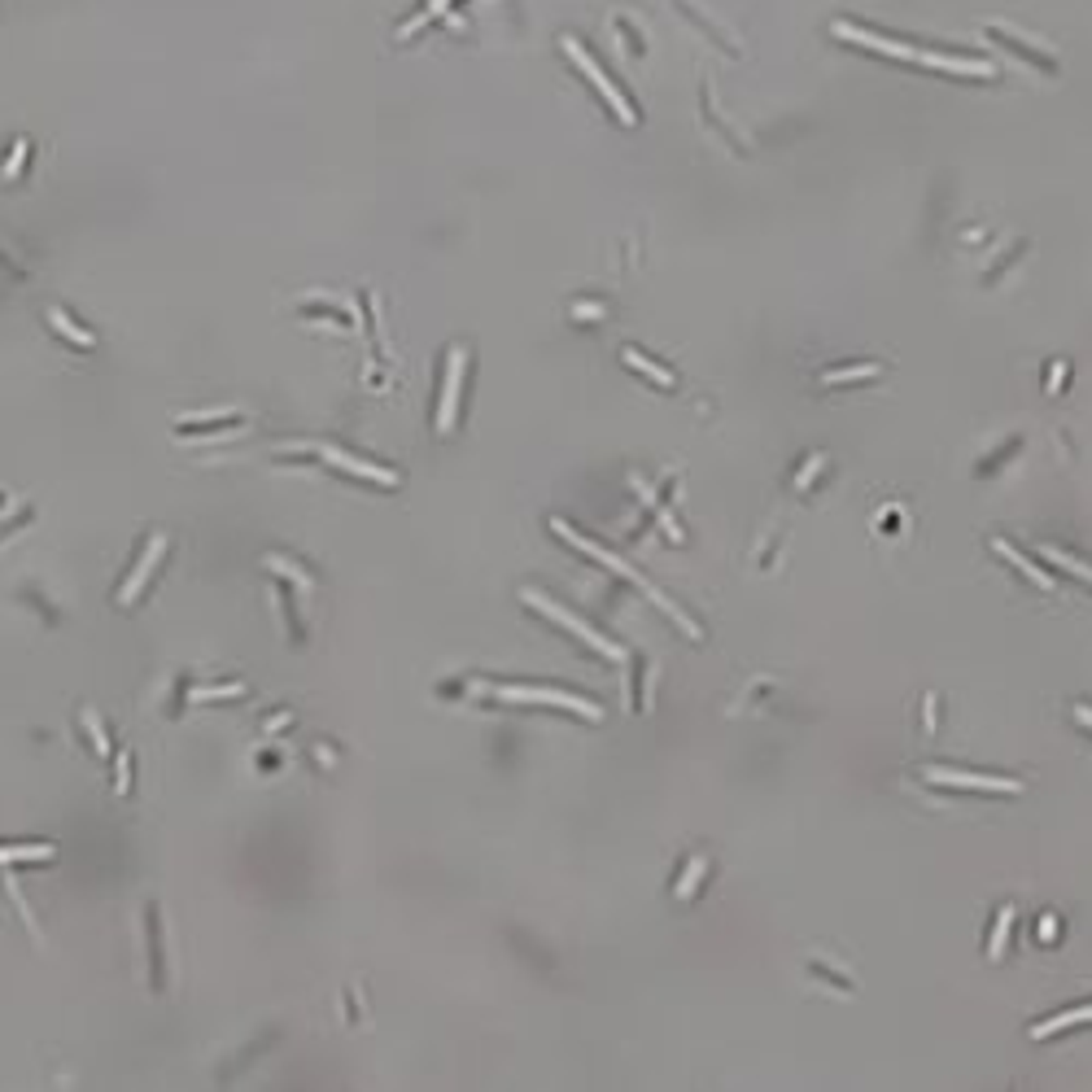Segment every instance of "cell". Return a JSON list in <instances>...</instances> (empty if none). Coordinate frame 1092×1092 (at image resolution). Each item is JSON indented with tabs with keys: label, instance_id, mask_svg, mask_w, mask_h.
<instances>
[{
	"label": "cell",
	"instance_id": "5b68a950",
	"mask_svg": "<svg viewBox=\"0 0 1092 1092\" xmlns=\"http://www.w3.org/2000/svg\"><path fill=\"white\" fill-rule=\"evenodd\" d=\"M839 40H848V44H861V49H874V53H883V58H896V62H918L922 66V49H913V44H900V40H883V36H874V31H865V27H857V23H835L831 27Z\"/></svg>",
	"mask_w": 1092,
	"mask_h": 1092
},
{
	"label": "cell",
	"instance_id": "6da1fadb",
	"mask_svg": "<svg viewBox=\"0 0 1092 1092\" xmlns=\"http://www.w3.org/2000/svg\"><path fill=\"white\" fill-rule=\"evenodd\" d=\"M520 599H525V603H529V607H533V612H542V616H551V621H555V625H564V629H568V634H577V638H581V642H586V647H594V651H599V655H607V660H625V647H616V642H612V638H603V634H599V629H590V625H586V621H581V616H573V612H568V607H560V603H551V599H546V594H542V590H520Z\"/></svg>",
	"mask_w": 1092,
	"mask_h": 1092
},
{
	"label": "cell",
	"instance_id": "ffe728a7",
	"mask_svg": "<svg viewBox=\"0 0 1092 1092\" xmlns=\"http://www.w3.org/2000/svg\"><path fill=\"white\" fill-rule=\"evenodd\" d=\"M446 10H451V0H429V10H424V14H416V18H411V23H407V27H403L398 36H403V40H411L416 31H424V27H429L433 18H442Z\"/></svg>",
	"mask_w": 1092,
	"mask_h": 1092
},
{
	"label": "cell",
	"instance_id": "7402d4cb",
	"mask_svg": "<svg viewBox=\"0 0 1092 1092\" xmlns=\"http://www.w3.org/2000/svg\"><path fill=\"white\" fill-rule=\"evenodd\" d=\"M1044 560H1053L1057 568L1075 573L1079 581H1092V568H1088V564H1079V560H1070V555H1066V551H1057V546H1044Z\"/></svg>",
	"mask_w": 1092,
	"mask_h": 1092
},
{
	"label": "cell",
	"instance_id": "f546056e",
	"mask_svg": "<svg viewBox=\"0 0 1092 1092\" xmlns=\"http://www.w3.org/2000/svg\"><path fill=\"white\" fill-rule=\"evenodd\" d=\"M817 468H822V459H817V455H813V459H809V464H804V472H800V481H796V490H804V485H809V477H813V472H817Z\"/></svg>",
	"mask_w": 1092,
	"mask_h": 1092
},
{
	"label": "cell",
	"instance_id": "83f0119b",
	"mask_svg": "<svg viewBox=\"0 0 1092 1092\" xmlns=\"http://www.w3.org/2000/svg\"><path fill=\"white\" fill-rule=\"evenodd\" d=\"M23 158H27V140H18V145H14V153H10V162H5V180H18Z\"/></svg>",
	"mask_w": 1092,
	"mask_h": 1092
},
{
	"label": "cell",
	"instance_id": "d4e9b609",
	"mask_svg": "<svg viewBox=\"0 0 1092 1092\" xmlns=\"http://www.w3.org/2000/svg\"><path fill=\"white\" fill-rule=\"evenodd\" d=\"M267 568H271V573H275V568H280V573H284V577H293V581H297V586H302V590H315V581H310V577H306V573H297V568H293V564H288V560H284V555H267Z\"/></svg>",
	"mask_w": 1092,
	"mask_h": 1092
},
{
	"label": "cell",
	"instance_id": "ba28073f",
	"mask_svg": "<svg viewBox=\"0 0 1092 1092\" xmlns=\"http://www.w3.org/2000/svg\"><path fill=\"white\" fill-rule=\"evenodd\" d=\"M162 555H166V538H162V533H153V538H149V546H145V555L136 560L132 577H127V581H123V590H119V603H123V607H132V603L140 599V590H145V581L153 577V568L162 564Z\"/></svg>",
	"mask_w": 1092,
	"mask_h": 1092
},
{
	"label": "cell",
	"instance_id": "52a82bcc",
	"mask_svg": "<svg viewBox=\"0 0 1092 1092\" xmlns=\"http://www.w3.org/2000/svg\"><path fill=\"white\" fill-rule=\"evenodd\" d=\"M922 778H926L931 787H966V791H1000V796H1014V791H1018V783H1014V778H987V774H961V770H939V765L922 770Z\"/></svg>",
	"mask_w": 1092,
	"mask_h": 1092
},
{
	"label": "cell",
	"instance_id": "cb8c5ba5",
	"mask_svg": "<svg viewBox=\"0 0 1092 1092\" xmlns=\"http://www.w3.org/2000/svg\"><path fill=\"white\" fill-rule=\"evenodd\" d=\"M241 690H245L241 682H227V686H197V690H188V699L206 703V699H232V695H241Z\"/></svg>",
	"mask_w": 1092,
	"mask_h": 1092
},
{
	"label": "cell",
	"instance_id": "4316f807",
	"mask_svg": "<svg viewBox=\"0 0 1092 1092\" xmlns=\"http://www.w3.org/2000/svg\"><path fill=\"white\" fill-rule=\"evenodd\" d=\"M119 774H114V791L119 796H127V783H132V756H119V765H114Z\"/></svg>",
	"mask_w": 1092,
	"mask_h": 1092
},
{
	"label": "cell",
	"instance_id": "603a6c76",
	"mask_svg": "<svg viewBox=\"0 0 1092 1092\" xmlns=\"http://www.w3.org/2000/svg\"><path fill=\"white\" fill-rule=\"evenodd\" d=\"M79 716H84V725H88V739H92L97 756H110V739H105V725L97 721V712H92V708H84Z\"/></svg>",
	"mask_w": 1092,
	"mask_h": 1092
},
{
	"label": "cell",
	"instance_id": "8fae6325",
	"mask_svg": "<svg viewBox=\"0 0 1092 1092\" xmlns=\"http://www.w3.org/2000/svg\"><path fill=\"white\" fill-rule=\"evenodd\" d=\"M922 66L953 71V75H970V79H992V75H996L992 62H979V58H944V53H926V49H922Z\"/></svg>",
	"mask_w": 1092,
	"mask_h": 1092
},
{
	"label": "cell",
	"instance_id": "484cf974",
	"mask_svg": "<svg viewBox=\"0 0 1092 1092\" xmlns=\"http://www.w3.org/2000/svg\"><path fill=\"white\" fill-rule=\"evenodd\" d=\"M5 887H10V896H14V905H18V909H23V918H27V926H31V935H36V944H40V926H36V918H31V905H27V900H23V887H18V878H14V874H10V878H5Z\"/></svg>",
	"mask_w": 1092,
	"mask_h": 1092
},
{
	"label": "cell",
	"instance_id": "d6986e66",
	"mask_svg": "<svg viewBox=\"0 0 1092 1092\" xmlns=\"http://www.w3.org/2000/svg\"><path fill=\"white\" fill-rule=\"evenodd\" d=\"M1009 926H1014V905H1005V909H1000V918H996V926H992V944H987V957H992V961H996V957L1005 953Z\"/></svg>",
	"mask_w": 1092,
	"mask_h": 1092
},
{
	"label": "cell",
	"instance_id": "9c48e42d",
	"mask_svg": "<svg viewBox=\"0 0 1092 1092\" xmlns=\"http://www.w3.org/2000/svg\"><path fill=\"white\" fill-rule=\"evenodd\" d=\"M328 464H336V468H345V472H354V477H363V481H376V485H398L403 477L398 472H390V468H376V464H363V459H354V455H341V451H332V446H323L319 451Z\"/></svg>",
	"mask_w": 1092,
	"mask_h": 1092
},
{
	"label": "cell",
	"instance_id": "e0dca14e",
	"mask_svg": "<svg viewBox=\"0 0 1092 1092\" xmlns=\"http://www.w3.org/2000/svg\"><path fill=\"white\" fill-rule=\"evenodd\" d=\"M58 848L53 844H36V848H0V865H14V861H53Z\"/></svg>",
	"mask_w": 1092,
	"mask_h": 1092
},
{
	"label": "cell",
	"instance_id": "4fadbf2b",
	"mask_svg": "<svg viewBox=\"0 0 1092 1092\" xmlns=\"http://www.w3.org/2000/svg\"><path fill=\"white\" fill-rule=\"evenodd\" d=\"M145 926H149V948H153V987H166V961H162V922H158V909L149 905L145 913Z\"/></svg>",
	"mask_w": 1092,
	"mask_h": 1092
},
{
	"label": "cell",
	"instance_id": "7a4b0ae2",
	"mask_svg": "<svg viewBox=\"0 0 1092 1092\" xmlns=\"http://www.w3.org/2000/svg\"><path fill=\"white\" fill-rule=\"evenodd\" d=\"M560 44H564V53H568V58L577 62V71H581V75H586V79H590V84H594V88L603 92V101L612 105V114H616V119H621L625 127H634V123H638L634 105H629V101L621 97V88H616V84H612V79H607V75L599 71V62H594V58H590V53H586V49H581V44H577L573 36H564Z\"/></svg>",
	"mask_w": 1092,
	"mask_h": 1092
},
{
	"label": "cell",
	"instance_id": "8992f818",
	"mask_svg": "<svg viewBox=\"0 0 1092 1092\" xmlns=\"http://www.w3.org/2000/svg\"><path fill=\"white\" fill-rule=\"evenodd\" d=\"M464 368H468V349H451V358H446V385H442V403H437V433H451V429H455L459 390H464Z\"/></svg>",
	"mask_w": 1092,
	"mask_h": 1092
},
{
	"label": "cell",
	"instance_id": "f1b7e54d",
	"mask_svg": "<svg viewBox=\"0 0 1092 1092\" xmlns=\"http://www.w3.org/2000/svg\"><path fill=\"white\" fill-rule=\"evenodd\" d=\"M573 315H577V319H603V306H594V302H577V306H573Z\"/></svg>",
	"mask_w": 1092,
	"mask_h": 1092
},
{
	"label": "cell",
	"instance_id": "9a60e30c",
	"mask_svg": "<svg viewBox=\"0 0 1092 1092\" xmlns=\"http://www.w3.org/2000/svg\"><path fill=\"white\" fill-rule=\"evenodd\" d=\"M621 358H625V363H629V368H634V372H642V376H651V381H655V385H660V390H673V385H677V381H673V372H664V368H660V363H651V358H642V354H638V349H625V354H621Z\"/></svg>",
	"mask_w": 1092,
	"mask_h": 1092
},
{
	"label": "cell",
	"instance_id": "3957f363",
	"mask_svg": "<svg viewBox=\"0 0 1092 1092\" xmlns=\"http://www.w3.org/2000/svg\"><path fill=\"white\" fill-rule=\"evenodd\" d=\"M494 695L507 699V703H551V708H568V712H577V716H586V721H599V716H603L599 703H590V699H581V695H568V690H551V686H499Z\"/></svg>",
	"mask_w": 1092,
	"mask_h": 1092
},
{
	"label": "cell",
	"instance_id": "44dd1931",
	"mask_svg": "<svg viewBox=\"0 0 1092 1092\" xmlns=\"http://www.w3.org/2000/svg\"><path fill=\"white\" fill-rule=\"evenodd\" d=\"M878 376V363H861V368H835L822 376V385H844V381H870Z\"/></svg>",
	"mask_w": 1092,
	"mask_h": 1092
},
{
	"label": "cell",
	"instance_id": "30bf717a",
	"mask_svg": "<svg viewBox=\"0 0 1092 1092\" xmlns=\"http://www.w3.org/2000/svg\"><path fill=\"white\" fill-rule=\"evenodd\" d=\"M987 36H992V40H996V44H1005V49H1009V53H1018V58H1027V62H1031V66H1035V71H1040V75H1057V62H1053V58H1048V53H1040V49H1031V44H1027V40H1014V36H1009V31H1005V27H1000V23H992V27H987Z\"/></svg>",
	"mask_w": 1092,
	"mask_h": 1092
},
{
	"label": "cell",
	"instance_id": "1f68e13d",
	"mask_svg": "<svg viewBox=\"0 0 1092 1092\" xmlns=\"http://www.w3.org/2000/svg\"><path fill=\"white\" fill-rule=\"evenodd\" d=\"M1053 931H1057V926H1053V918H1044V922H1040V939H1053Z\"/></svg>",
	"mask_w": 1092,
	"mask_h": 1092
},
{
	"label": "cell",
	"instance_id": "277c9868",
	"mask_svg": "<svg viewBox=\"0 0 1092 1092\" xmlns=\"http://www.w3.org/2000/svg\"><path fill=\"white\" fill-rule=\"evenodd\" d=\"M551 529H555V533H560V538H564V542H573V546H577V551H581V555H590V560H599V564H603V568H612V573H616V577H625V581H634V586H638V590H642V594H647V599H651V594H655V586H651V581H647V577H642V573H638V568H629V564H625V560H616V555H612V551H603V546H599V542H590V538H581V533H577V529H573V525H568V520H551Z\"/></svg>",
	"mask_w": 1092,
	"mask_h": 1092
},
{
	"label": "cell",
	"instance_id": "4dcf8cb0",
	"mask_svg": "<svg viewBox=\"0 0 1092 1092\" xmlns=\"http://www.w3.org/2000/svg\"><path fill=\"white\" fill-rule=\"evenodd\" d=\"M1075 721L1083 725V730H1092V708H1088V703H1075Z\"/></svg>",
	"mask_w": 1092,
	"mask_h": 1092
},
{
	"label": "cell",
	"instance_id": "2e32d148",
	"mask_svg": "<svg viewBox=\"0 0 1092 1092\" xmlns=\"http://www.w3.org/2000/svg\"><path fill=\"white\" fill-rule=\"evenodd\" d=\"M49 319H53V328H58L62 336H71L79 349H92V345H97V336H92V332H84V328H79L66 310H58V306H53V310H49Z\"/></svg>",
	"mask_w": 1092,
	"mask_h": 1092
},
{
	"label": "cell",
	"instance_id": "7c38bea8",
	"mask_svg": "<svg viewBox=\"0 0 1092 1092\" xmlns=\"http://www.w3.org/2000/svg\"><path fill=\"white\" fill-rule=\"evenodd\" d=\"M1075 1022H1092V1005H1075V1009H1066V1014H1053V1018L1035 1022V1027H1031V1040H1048V1035H1057V1031H1066V1027H1075Z\"/></svg>",
	"mask_w": 1092,
	"mask_h": 1092
},
{
	"label": "cell",
	"instance_id": "5bb4252c",
	"mask_svg": "<svg viewBox=\"0 0 1092 1092\" xmlns=\"http://www.w3.org/2000/svg\"><path fill=\"white\" fill-rule=\"evenodd\" d=\"M996 555H1005V560H1009L1014 568H1022V573H1027V577H1031V581H1035L1040 590H1053V577H1048V573H1040V568H1035V564H1031V560H1027L1022 551H1014L1009 542H1000V538H996Z\"/></svg>",
	"mask_w": 1092,
	"mask_h": 1092
},
{
	"label": "cell",
	"instance_id": "ac0fdd59",
	"mask_svg": "<svg viewBox=\"0 0 1092 1092\" xmlns=\"http://www.w3.org/2000/svg\"><path fill=\"white\" fill-rule=\"evenodd\" d=\"M703 874H708V861H703V857H695V861L686 865V874L677 878V900H690V896H695V887L703 883Z\"/></svg>",
	"mask_w": 1092,
	"mask_h": 1092
}]
</instances>
